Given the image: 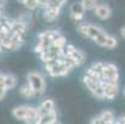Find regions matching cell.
Returning <instances> with one entry per match:
<instances>
[{"instance_id": "cell-1", "label": "cell", "mask_w": 125, "mask_h": 124, "mask_svg": "<svg viewBox=\"0 0 125 124\" xmlns=\"http://www.w3.org/2000/svg\"><path fill=\"white\" fill-rule=\"evenodd\" d=\"M61 32L57 31V30H47V31H43L39 35V40H37V44L35 46V52L39 55H41L42 52L47 51L52 44L55 42L60 36H61Z\"/></svg>"}, {"instance_id": "cell-2", "label": "cell", "mask_w": 125, "mask_h": 124, "mask_svg": "<svg viewBox=\"0 0 125 124\" xmlns=\"http://www.w3.org/2000/svg\"><path fill=\"white\" fill-rule=\"evenodd\" d=\"M27 82L35 90L36 94H42L46 90V81L43 76L37 71H31L27 73Z\"/></svg>"}, {"instance_id": "cell-3", "label": "cell", "mask_w": 125, "mask_h": 124, "mask_svg": "<svg viewBox=\"0 0 125 124\" xmlns=\"http://www.w3.org/2000/svg\"><path fill=\"white\" fill-rule=\"evenodd\" d=\"M88 37L92 39L97 45L104 47L105 46V42H106V37H108V34H106L103 29H100L99 26H97L94 24H89Z\"/></svg>"}, {"instance_id": "cell-4", "label": "cell", "mask_w": 125, "mask_h": 124, "mask_svg": "<svg viewBox=\"0 0 125 124\" xmlns=\"http://www.w3.org/2000/svg\"><path fill=\"white\" fill-rule=\"evenodd\" d=\"M63 56L64 57H71L77 66H81L84 63L85 61V55H84V52H82L81 50H77L73 45H71V44H67L64 46V51H63Z\"/></svg>"}, {"instance_id": "cell-5", "label": "cell", "mask_w": 125, "mask_h": 124, "mask_svg": "<svg viewBox=\"0 0 125 124\" xmlns=\"http://www.w3.org/2000/svg\"><path fill=\"white\" fill-rule=\"evenodd\" d=\"M103 81H109V82H118L119 79V71L118 67L114 63H105L103 75H102Z\"/></svg>"}, {"instance_id": "cell-6", "label": "cell", "mask_w": 125, "mask_h": 124, "mask_svg": "<svg viewBox=\"0 0 125 124\" xmlns=\"http://www.w3.org/2000/svg\"><path fill=\"white\" fill-rule=\"evenodd\" d=\"M103 88H104V97L106 99H114L119 93V86L118 82H109V81H103Z\"/></svg>"}, {"instance_id": "cell-7", "label": "cell", "mask_w": 125, "mask_h": 124, "mask_svg": "<svg viewBox=\"0 0 125 124\" xmlns=\"http://www.w3.org/2000/svg\"><path fill=\"white\" fill-rule=\"evenodd\" d=\"M116 119H115V115L113 113V111H103L98 117L93 118L91 120V123L95 124V123H99V124H112V123H115Z\"/></svg>"}, {"instance_id": "cell-8", "label": "cell", "mask_w": 125, "mask_h": 124, "mask_svg": "<svg viewBox=\"0 0 125 124\" xmlns=\"http://www.w3.org/2000/svg\"><path fill=\"white\" fill-rule=\"evenodd\" d=\"M61 12V6H57V5H48L46 8H43V12H42V16L43 19L48 23H52L55 21L58 15Z\"/></svg>"}, {"instance_id": "cell-9", "label": "cell", "mask_w": 125, "mask_h": 124, "mask_svg": "<svg viewBox=\"0 0 125 124\" xmlns=\"http://www.w3.org/2000/svg\"><path fill=\"white\" fill-rule=\"evenodd\" d=\"M84 12H85V10H84L82 3H73L69 6V15L76 21H82L83 20Z\"/></svg>"}, {"instance_id": "cell-10", "label": "cell", "mask_w": 125, "mask_h": 124, "mask_svg": "<svg viewBox=\"0 0 125 124\" xmlns=\"http://www.w3.org/2000/svg\"><path fill=\"white\" fill-rule=\"evenodd\" d=\"M94 14L100 20H108L112 16V9L106 4H98L97 8L94 9Z\"/></svg>"}, {"instance_id": "cell-11", "label": "cell", "mask_w": 125, "mask_h": 124, "mask_svg": "<svg viewBox=\"0 0 125 124\" xmlns=\"http://www.w3.org/2000/svg\"><path fill=\"white\" fill-rule=\"evenodd\" d=\"M39 120H40V113H39V109L35 108V107H29L27 109V114L24 119L25 123H29V124H39Z\"/></svg>"}, {"instance_id": "cell-12", "label": "cell", "mask_w": 125, "mask_h": 124, "mask_svg": "<svg viewBox=\"0 0 125 124\" xmlns=\"http://www.w3.org/2000/svg\"><path fill=\"white\" fill-rule=\"evenodd\" d=\"M11 29H12V32H16L19 35H24L26 34L27 31V26L26 24L21 20V19H17V20H11Z\"/></svg>"}, {"instance_id": "cell-13", "label": "cell", "mask_w": 125, "mask_h": 124, "mask_svg": "<svg viewBox=\"0 0 125 124\" xmlns=\"http://www.w3.org/2000/svg\"><path fill=\"white\" fill-rule=\"evenodd\" d=\"M37 109H39L40 115H42V114H46V113H48L51 111H56V104H55V102H53L52 99H45L40 104V107Z\"/></svg>"}, {"instance_id": "cell-14", "label": "cell", "mask_w": 125, "mask_h": 124, "mask_svg": "<svg viewBox=\"0 0 125 124\" xmlns=\"http://www.w3.org/2000/svg\"><path fill=\"white\" fill-rule=\"evenodd\" d=\"M19 93H20L21 97H24V98H26V99H30V98H32V97L36 96V92H35V90L31 87V84H30L29 82L25 83V84H22V86L19 88Z\"/></svg>"}, {"instance_id": "cell-15", "label": "cell", "mask_w": 125, "mask_h": 124, "mask_svg": "<svg viewBox=\"0 0 125 124\" xmlns=\"http://www.w3.org/2000/svg\"><path fill=\"white\" fill-rule=\"evenodd\" d=\"M53 123H57V113L56 111H51L46 114L40 115V120L39 124H53Z\"/></svg>"}, {"instance_id": "cell-16", "label": "cell", "mask_w": 125, "mask_h": 124, "mask_svg": "<svg viewBox=\"0 0 125 124\" xmlns=\"http://www.w3.org/2000/svg\"><path fill=\"white\" fill-rule=\"evenodd\" d=\"M27 109H29L27 105H19V107H15L12 109L11 114L17 120H24L25 117H26V114H27Z\"/></svg>"}, {"instance_id": "cell-17", "label": "cell", "mask_w": 125, "mask_h": 124, "mask_svg": "<svg viewBox=\"0 0 125 124\" xmlns=\"http://www.w3.org/2000/svg\"><path fill=\"white\" fill-rule=\"evenodd\" d=\"M16 83H17V79L14 75L11 73H8L5 75V81H4V86L6 90H12V88L16 87Z\"/></svg>"}, {"instance_id": "cell-18", "label": "cell", "mask_w": 125, "mask_h": 124, "mask_svg": "<svg viewBox=\"0 0 125 124\" xmlns=\"http://www.w3.org/2000/svg\"><path fill=\"white\" fill-rule=\"evenodd\" d=\"M81 3H82V5H83V8H84L85 11H92L98 5L97 0H82Z\"/></svg>"}, {"instance_id": "cell-19", "label": "cell", "mask_w": 125, "mask_h": 124, "mask_svg": "<svg viewBox=\"0 0 125 124\" xmlns=\"http://www.w3.org/2000/svg\"><path fill=\"white\" fill-rule=\"evenodd\" d=\"M26 10L29 11H33V10H36L37 6H40V0H26V1L24 3Z\"/></svg>"}, {"instance_id": "cell-20", "label": "cell", "mask_w": 125, "mask_h": 124, "mask_svg": "<svg viewBox=\"0 0 125 124\" xmlns=\"http://www.w3.org/2000/svg\"><path fill=\"white\" fill-rule=\"evenodd\" d=\"M104 66H105V63H103V62H94L91 67L92 71L94 73H97V75H99L100 77H102V75H103V69H104Z\"/></svg>"}, {"instance_id": "cell-21", "label": "cell", "mask_w": 125, "mask_h": 124, "mask_svg": "<svg viewBox=\"0 0 125 124\" xmlns=\"http://www.w3.org/2000/svg\"><path fill=\"white\" fill-rule=\"evenodd\" d=\"M88 29H89V24L88 23H81L77 27V31L81 36L83 37H88Z\"/></svg>"}, {"instance_id": "cell-22", "label": "cell", "mask_w": 125, "mask_h": 124, "mask_svg": "<svg viewBox=\"0 0 125 124\" xmlns=\"http://www.w3.org/2000/svg\"><path fill=\"white\" fill-rule=\"evenodd\" d=\"M118 46V40L116 37L112 36V35H108V37H106V42H105V46L106 48H115Z\"/></svg>"}, {"instance_id": "cell-23", "label": "cell", "mask_w": 125, "mask_h": 124, "mask_svg": "<svg viewBox=\"0 0 125 124\" xmlns=\"http://www.w3.org/2000/svg\"><path fill=\"white\" fill-rule=\"evenodd\" d=\"M66 1H67V0H51L48 5H57V6H61L62 8L66 4Z\"/></svg>"}, {"instance_id": "cell-24", "label": "cell", "mask_w": 125, "mask_h": 124, "mask_svg": "<svg viewBox=\"0 0 125 124\" xmlns=\"http://www.w3.org/2000/svg\"><path fill=\"white\" fill-rule=\"evenodd\" d=\"M6 88H5V86L4 84H0V101L1 99H4V97H5V94H6Z\"/></svg>"}, {"instance_id": "cell-25", "label": "cell", "mask_w": 125, "mask_h": 124, "mask_svg": "<svg viewBox=\"0 0 125 124\" xmlns=\"http://www.w3.org/2000/svg\"><path fill=\"white\" fill-rule=\"evenodd\" d=\"M50 1L51 0H40V6L41 8H46V6H48Z\"/></svg>"}, {"instance_id": "cell-26", "label": "cell", "mask_w": 125, "mask_h": 124, "mask_svg": "<svg viewBox=\"0 0 125 124\" xmlns=\"http://www.w3.org/2000/svg\"><path fill=\"white\" fill-rule=\"evenodd\" d=\"M115 123H119V124H125V115L119 117V118L116 119V122H115Z\"/></svg>"}, {"instance_id": "cell-27", "label": "cell", "mask_w": 125, "mask_h": 124, "mask_svg": "<svg viewBox=\"0 0 125 124\" xmlns=\"http://www.w3.org/2000/svg\"><path fill=\"white\" fill-rule=\"evenodd\" d=\"M120 36L125 40V26H123V27L120 29Z\"/></svg>"}, {"instance_id": "cell-28", "label": "cell", "mask_w": 125, "mask_h": 124, "mask_svg": "<svg viewBox=\"0 0 125 124\" xmlns=\"http://www.w3.org/2000/svg\"><path fill=\"white\" fill-rule=\"evenodd\" d=\"M4 81H5V75L0 73V84H4Z\"/></svg>"}, {"instance_id": "cell-29", "label": "cell", "mask_w": 125, "mask_h": 124, "mask_svg": "<svg viewBox=\"0 0 125 124\" xmlns=\"http://www.w3.org/2000/svg\"><path fill=\"white\" fill-rule=\"evenodd\" d=\"M6 1H8V0H0V8H4Z\"/></svg>"}, {"instance_id": "cell-30", "label": "cell", "mask_w": 125, "mask_h": 124, "mask_svg": "<svg viewBox=\"0 0 125 124\" xmlns=\"http://www.w3.org/2000/svg\"><path fill=\"white\" fill-rule=\"evenodd\" d=\"M16 1H17V3H20V4H24L26 0H16Z\"/></svg>"}, {"instance_id": "cell-31", "label": "cell", "mask_w": 125, "mask_h": 124, "mask_svg": "<svg viewBox=\"0 0 125 124\" xmlns=\"http://www.w3.org/2000/svg\"><path fill=\"white\" fill-rule=\"evenodd\" d=\"M1 51H3V48H1V47H0V54H1Z\"/></svg>"}, {"instance_id": "cell-32", "label": "cell", "mask_w": 125, "mask_h": 124, "mask_svg": "<svg viewBox=\"0 0 125 124\" xmlns=\"http://www.w3.org/2000/svg\"><path fill=\"white\" fill-rule=\"evenodd\" d=\"M124 96H125V90H124Z\"/></svg>"}]
</instances>
